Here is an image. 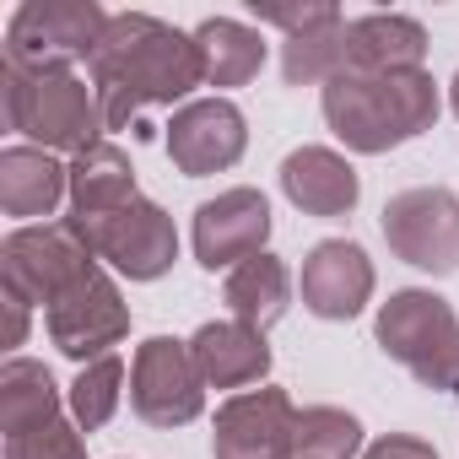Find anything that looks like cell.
<instances>
[{"label": "cell", "instance_id": "e0dca14e", "mask_svg": "<svg viewBox=\"0 0 459 459\" xmlns=\"http://www.w3.org/2000/svg\"><path fill=\"white\" fill-rule=\"evenodd\" d=\"M427 28L400 12H368L346 22V71H421Z\"/></svg>", "mask_w": 459, "mask_h": 459}, {"label": "cell", "instance_id": "4316f807", "mask_svg": "<svg viewBox=\"0 0 459 459\" xmlns=\"http://www.w3.org/2000/svg\"><path fill=\"white\" fill-rule=\"evenodd\" d=\"M260 22H271V28H281L287 39H298V33H314V28H330V22H341V12L335 6H265L260 12Z\"/></svg>", "mask_w": 459, "mask_h": 459}, {"label": "cell", "instance_id": "603a6c76", "mask_svg": "<svg viewBox=\"0 0 459 459\" xmlns=\"http://www.w3.org/2000/svg\"><path fill=\"white\" fill-rule=\"evenodd\" d=\"M362 454V421L341 405H308L292 427V459H357Z\"/></svg>", "mask_w": 459, "mask_h": 459}, {"label": "cell", "instance_id": "83f0119b", "mask_svg": "<svg viewBox=\"0 0 459 459\" xmlns=\"http://www.w3.org/2000/svg\"><path fill=\"white\" fill-rule=\"evenodd\" d=\"M362 459H437V448L427 437H411V432H384L362 448Z\"/></svg>", "mask_w": 459, "mask_h": 459}, {"label": "cell", "instance_id": "7c38bea8", "mask_svg": "<svg viewBox=\"0 0 459 459\" xmlns=\"http://www.w3.org/2000/svg\"><path fill=\"white\" fill-rule=\"evenodd\" d=\"M168 157L184 178H205V173H227L244 146H249V125L238 114V103L227 98H189L173 119H168Z\"/></svg>", "mask_w": 459, "mask_h": 459}, {"label": "cell", "instance_id": "6da1fadb", "mask_svg": "<svg viewBox=\"0 0 459 459\" xmlns=\"http://www.w3.org/2000/svg\"><path fill=\"white\" fill-rule=\"evenodd\" d=\"M87 71L103 98L108 130H141L146 108H173L195 87H205V60H200L195 33H178L173 22L152 12L108 17L103 44Z\"/></svg>", "mask_w": 459, "mask_h": 459}, {"label": "cell", "instance_id": "8fae6325", "mask_svg": "<svg viewBox=\"0 0 459 459\" xmlns=\"http://www.w3.org/2000/svg\"><path fill=\"white\" fill-rule=\"evenodd\" d=\"M271 244V200L249 184L221 189L195 211V260L205 271H238Z\"/></svg>", "mask_w": 459, "mask_h": 459}, {"label": "cell", "instance_id": "7a4b0ae2", "mask_svg": "<svg viewBox=\"0 0 459 459\" xmlns=\"http://www.w3.org/2000/svg\"><path fill=\"white\" fill-rule=\"evenodd\" d=\"M437 108L443 98L427 71H341L325 82V119L362 157L416 141L437 125Z\"/></svg>", "mask_w": 459, "mask_h": 459}, {"label": "cell", "instance_id": "d6986e66", "mask_svg": "<svg viewBox=\"0 0 459 459\" xmlns=\"http://www.w3.org/2000/svg\"><path fill=\"white\" fill-rule=\"evenodd\" d=\"M221 303H227V314H233L238 325H249V330L265 335V330L281 325L287 308H292V271H287V260L255 255V260H244L238 271H227Z\"/></svg>", "mask_w": 459, "mask_h": 459}, {"label": "cell", "instance_id": "5bb4252c", "mask_svg": "<svg viewBox=\"0 0 459 459\" xmlns=\"http://www.w3.org/2000/svg\"><path fill=\"white\" fill-rule=\"evenodd\" d=\"M303 308L319 319H357L373 298V260L351 238H325L303 255Z\"/></svg>", "mask_w": 459, "mask_h": 459}, {"label": "cell", "instance_id": "ac0fdd59", "mask_svg": "<svg viewBox=\"0 0 459 459\" xmlns=\"http://www.w3.org/2000/svg\"><path fill=\"white\" fill-rule=\"evenodd\" d=\"M65 195H71V168L55 162V152L39 146L0 152V211L6 216H22L33 227V216H49Z\"/></svg>", "mask_w": 459, "mask_h": 459}, {"label": "cell", "instance_id": "ffe728a7", "mask_svg": "<svg viewBox=\"0 0 459 459\" xmlns=\"http://www.w3.org/2000/svg\"><path fill=\"white\" fill-rule=\"evenodd\" d=\"M135 200V168L114 141H98L92 152L71 157V216H108Z\"/></svg>", "mask_w": 459, "mask_h": 459}, {"label": "cell", "instance_id": "cb8c5ba5", "mask_svg": "<svg viewBox=\"0 0 459 459\" xmlns=\"http://www.w3.org/2000/svg\"><path fill=\"white\" fill-rule=\"evenodd\" d=\"M341 71H346V17L281 44V76H287V87H314V82L325 87Z\"/></svg>", "mask_w": 459, "mask_h": 459}, {"label": "cell", "instance_id": "ba28073f", "mask_svg": "<svg viewBox=\"0 0 459 459\" xmlns=\"http://www.w3.org/2000/svg\"><path fill=\"white\" fill-rule=\"evenodd\" d=\"M76 221V216H71ZM82 227V238L92 244V255L98 260H108L119 276H130V281H157V276H168L173 271V260H178V233H173V216L157 205V200H146V195H135L130 205H119V211H108V216H87V221H76Z\"/></svg>", "mask_w": 459, "mask_h": 459}, {"label": "cell", "instance_id": "9a60e30c", "mask_svg": "<svg viewBox=\"0 0 459 459\" xmlns=\"http://www.w3.org/2000/svg\"><path fill=\"white\" fill-rule=\"evenodd\" d=\"M281 195L303 216L335 221V216H351V205L362 200V178H357V168L341 152H330V146H298L281 162Z\"/></svg>", "mask_w": 459, "mask_h": 459}, {"label": "cell", "instance_id": "f1b7e54d", "mask_svg": "<svg viewBox=\"0 0 459 459\" xmlns=\"http://www.w3.org/2000/svg\"><path fill=\"white\" fill-rule=\"evenodd\" d=\"M28 308H33V303L6 287V346H22V341H28Z\"/></svg>", "mask_w": 459, "mask_h": 459}, {"label": "cell", "instance_id": "2e32d148", "mask_svg": "<svg viewBox=\"0 0 459 459\" xmlns=\"http://www.w3.org/2000/svg\"><path fill=\"white\" fill-rule=\"evenodd\" d=\"M189 351H195V368L205 378V389H244V384H260L271 373V346L260 330L238 325V319H211L189 335Z\"/></svg>", "mask_w": 459, "mask_h": 459}, {"label": "cell", "instance_id": "d4e9b609", "mask_svg": "<svg viewBox=\"0 0 459 459\" xmlns=\"http://www.w3.org/2000/svg\"><path fill=\"white\" fill-rule=\"evenodd\" d=\"M119 400H125V362L108 351V357H98V362H87L76 373V384H71V421L82 432H98V427L114 421Z\"/></svg>", "mask_w": 459, "mask_h": 459}, {"label": "cell", "instance_id": "277c9868", "mask_svg": "<svg viewBox=\"0 0 459 459\" xmlns=\"http://www.w3.org/2000/svg\"><path fill=\"white\" fill-rule=\"evenodd\" d=\"M373 335L384 357L400 362L416 384L437 394H459V314L448 308V298L427 287L389 292V303L373 319Z\"/></svg>", "mask_w": 459, "mask_h": 459}, {"label": "cell", "instance_id": "52a82bcc", "mask_svg": "<svg viewBox=\"0 0 459 459\" xmlns=\"http://www.w3.org/2000/svg\"><path fill=\"white\" fill-rule=\"evenodd\" d=\"M92 265H98V255H92V244L82 238V227L71 216L17 227V233L0 244V276H6V287L22 292L28 303H44V308L71 281H82Z\"/></svg>", "mask_w": 459, "mask_h": 459}, {"label": "cell", "instance_id": "484cf974", "mask_svg": "<svg viewBox=\"0 0 459 459\" xmlns=\"http://www.w3.org/2000/svg\"><path fill=\"white\" fill-rule=\"evenodd\" d=\"M6 459H87V443H82V427L60 416V421L6 437Z\"/></svg>", "mask_w": 459, "mask_h": 459}, {"label": "cell", "instance_id": "9c48e42d", "mask_svg": "<svg viewBox=\"0 0 459 459\" xmlns=\"http://www.w3.org/2000/svg\"><path fill=\"white\" fill-rule=\"evenodd\" d=\"M130 411L152 427H184L205 411V378L195 368L189 341L152 335L130 362Z\"/></svg>", "mask_w": 459, "mask_h": 459}, {"label": "cell", "instance_id": "5b68a950", "mask_svg": "<svg viewBox=\"0 0 459 459\" xmlns=\"http://www.w3.org/2000/svg\"><path fill=\"white\" fill-rule=\"evenodd\" d=\"M108 12L98 0H28L6 22V65L49 71V65H92L103 44Z\"/></svg>", "mask_w": 459, "mask_h": 459}, {"label": "cell", "instance_id": "4fadbf2b", "mask_svg": "<svg viewBox=\"0 0 459 459\" xmlns=\"http://www.w3.org/2000/svg\"><path fill=\"white\" fill-rule=\"evenodd\" d=\"M298 405L287 389H244L216 405L211 454L216 459H292Z\"/></svg>", "mask_w": 459, "mask_h": 459}, {"label": "cell", "instance_id": "44dd1931", "mask_svg": "<svg viewBox=\"0 0 459 459\" xmlns=\"http://www.w3.org/2000/svg\"><path fill=\"white\" fill-rule=\"evenodd\" d=\"M195 44L205 60V87H244L265 65V39L238 17H205L195 28Z\"/></svg>", "mask_w": 459, "mask_h": 459}, {"label": "cell", "instance_id": "f546056e", "mask_svg": "<svg viewBox=\"0 0 459 459\" xmlns=\"http://www.w3.org/2000/svg\"><path fill=\"white\" fill-rule=\"evenodd\" d=\"M448 103H454V114H459V71H454V87H448Z\"/></svg>", "mask_w": 459, "mask_h": 459}, {"label": "cell", "instance_id": "3957f363", "mask_svg": "<svg viewBox=\"0 0 459 459\" xmlns=\"http://www.w3.org/2000/svg\"><path fill=\"white\" fill-rule=\"evenodd\" d=\"M0 98H6V125L28 135L39 152H92L108 130L98 87H87L71 65L22 71L0 60Z\"/></svg>", "mask_w": 459, "mask_h": 459}, {"label": "cell", "instance_id": "30bf717a", "mask_svg": "<svg viewBox=\"0 0 459 459\" xmlns=\"http://www.w3.org/2000/svg\"><path fill=\"white\" fill-rule=\"evenodd\" d=\"M44 319H49V341L71 357V362H98V357H108L125 335H130V308H125V298H119V287H114V276L108 271H87L82 281H71L49 308H44Z\"/></svg>", "mask_w": 459, "mask_h": 459}, {"label": "cell", "instance_id": "7402d4cb", "mask_svg": "<svg viewBox=\"0 0 459 459\" xmlns=\"http://www.w3.org/2000/svg\"><path fill=\"white\" fill-rule=\"evenodd\" d=\"M44 421H60L55 373L33 357H12L0 368V427H6V437H17V432H33Z\"/></svg>", "mask_w": 459, "mask_h": 459}, {"label": "cell", "instance_id": "8992f818", "mask_svg": "<svg viewBox=\"0 0 459 459\" xmlns=\"http://www.w3.org/2000/svg\"><path fill=\"white\" fill-rule=\"evenodd\" d=\"M384 244L394 260L427 276L459 271V195L448 184H416L384 200Z\"/></svg>", "mask_w": 459, "mask_h": 459}]
</instances>
